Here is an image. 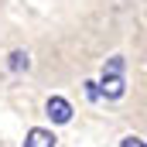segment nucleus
Here are the masks:
<instances>
[{
  "label": "nucleus",
  "instance_id": "nucleus-5",
  "mask_svg": "<svg viewBox=\"0 0 147 147\" xmlns=\"http://www.w3.org/2000/svg\"><path fill=\"white\" fill-rule=\"evenodd\" d=\"M123 147H144L140 137H123Z\"/></svg>",
  "mask_w": 147,
  "mask_h": 147
},
{
  "label": "nucleus",
  "instance_id": "nucleus-2",
  "mask_svg": "<svg viewBox=\"0 0 147 147\" xmlns=\"http://www.w3.org/2000/svg\"><path fill=\"white\" fill-rule=\"evenodd\" d=\"M123 75H103V86L96 89V92H103V96H110V99H120L123 96Z\"/></svg>",
  "mask_w": 147,
  "mask_h": 147
},
{
  "label": "nucleus",
  "instance_id": "nucleus-1",
  "mask_svg": "<svg viewBox=\"0 0 147 147\" xmlns=\"http://www.w3.org/2000/svg\"><path fill=\"white\" fill-rule=\"evenodd\" d=\"M48 116H51L55 123H69V120H72V106H69V99L51 96V99H48Z\"/></svg>",
  "mask_w": 147,
  "mask_h": 147
},
{
  "label": "nucleus",
  "instance_id": "nucleus-3",
  "mask_svg": "<svg viewBox=\"0 0 147 147\" xmlns=\"http://www.w3.org/2000/svg\"><path fill=\"white\" fill-rule=\"evenodd\" d=\"M24 147H55V134H48V130H28V137H24Z\"/></svg>",
  "mask_w": 147,
  "mask_h": 147
},
{
  "label": "nucleus",
  "instance_id": "nucleus-4",
  "mask_svg": "<svg viewBox=\"0 0 147 147\" xmlns=\"http://www.w3.org/2000/svg\"><path fill=\"white\" fill-rule=\"evenodd\" d=\"M10 69H14V72L28 69V55H24V51H14V55H10Z\"/></svg>",
  "mask_w": 147,
  "mask_h": 147
}]
</instances>
